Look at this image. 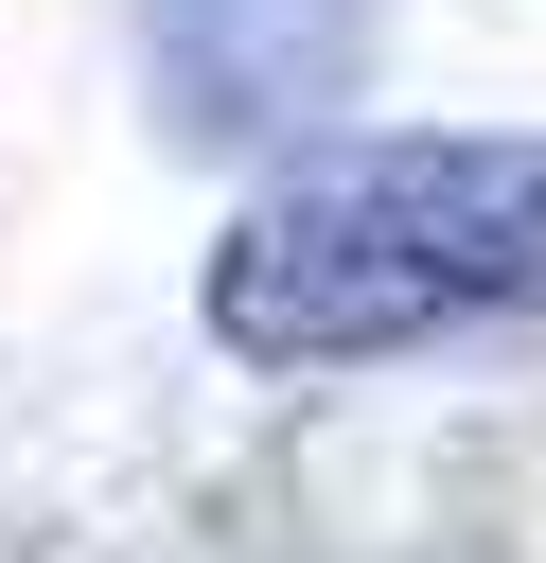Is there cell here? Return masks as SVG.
Segmentation results:
<instances>
[{"instance_id":"cell-1","label":"cell","mask_w":546,"mask_h":563,"mask_svg":"<svg viewBox=\"0 0 546 563\" xmlns=\"http://www.w3.org/2000/svg\"><path fill=\"white\" fill-rule=\"evenodd\" d=\"M476 317H546V141H352L211 246V334L264 369H352Z\"/></svg>"}]
</instances>
